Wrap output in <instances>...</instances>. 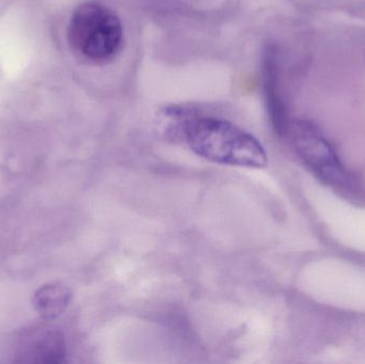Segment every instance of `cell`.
<instances>
[{"label":"cell","mask_w":365,"mask_h":364,"mask_svg":"<svg viewBox=\"0 0 365 364\" xmlns=\"http://www.w3.org/2000/svg\"><path fill=\"white\" fill-rule=\"evenodd\" d=\"M167 132L182 139L193 153L215 164L242 168L267 166L265 149L250 132L227 120L199 115L181 107L165 110Z\"/></svg>","instance_id":"cell-1"},{"label":"cell","mask_w":365,"mask_h":364,"mask_svg":"<svg viewBox=\"0 0 365 364\" xmlns=\"http://www.w3.org/2000/svg\"><path fill=\"white\" fill-rule=\"evenodd\" d=\"M121 19L100 2L79 4L68 27V40L75 53L85 59L105 62L115 58L123 45Z\"/></svg>","instance_id":"cell-2"},{"label":"cell","mask_w":365,"mask_h":364,"mask_svg":"<svg viewBox=\"0 0 365 364\" xmlns=\"http://www.w3.org/2000/svg\"><path fill=\"white\" fill-rule=\"evenodd\" d=\"M287 134L297 155L317 177L338 187L351 183L336 150L312 122L297 120L289 124Z\"/></svg>","instance_id":"cell-3"},{"label":"cell","mask_w":365,"mask_h":364,"mask_svg":"<svg viewBox=\"0 0 365 364\" xmlns=\"http://www.w3.org/2000/svg\"><path fill=\"white\" fill-rule=\"evenodd\" d=\"M14 357L15 363H66V338L58 329H36L21 339Z\"/></svg>","instance_id":"cell-4"},{"label":"cell","mask_w":365,"mask_h":364,"mask_svg":"<svg viewBox=\"0 0 365 364\" xmlns=\"http://www.w3.org/2000/svg\"><path fill=\"white\" fill-rule=\"evenodd\" d=\"M73 298L66 284L51 282L38 288L32 297L34 310L45 321H53L64 313Z\"/></svg>","instance_id":"cell-5"},{"label":"cell","mask_w":365,"mask_h":364,"mask_svg":"<svg viewBox=\"0 0 365 364\" xmlns=\"http://www.w3.org/2000/svg\"><path fill=\"white\" fill-rule=\"evenodd\" d=\"M276 64H274V56L269 55L266 61V96H267L268 110H269L270 119L277 134L284 136L289 130V121H287V113L284 106L279 98L277 92L276 81Z\"/></svg>","instance_id":"cell-6"}]
</instances>
